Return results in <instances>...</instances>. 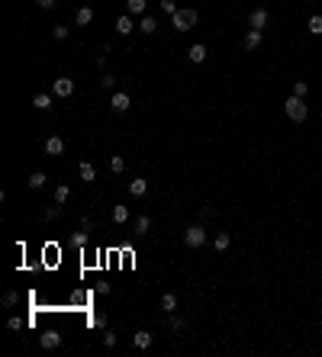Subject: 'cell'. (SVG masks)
<instances>
[{
    "instance_id": "18",
    "label": "cell",
    "mask_w": 322,
    "mask_h": 357,
    "mask_svg": "<svg viewBox=\"0 0 322 357\" xmlns=\"http://www.w3.org/2000/svg\"><path fill=\"white\" fill-rule=\"evenodd\" d=\"M113 222H119V225H126L129 222V206H113Z\"/></svg>"
},
{
    "instance_id": "21",
    "label": "cell",
    "mask_w": 322,
    "mask_h": 357,
    "mask_svg": "<svg viewBox=\"0 0 322 357\" xmlns=\"http://www.w3.org/2000/svg\"><path fill=\"white\" fill-rule=\"evenodd\" d=\"M90 20H94V10H90V7H81L78 17H74V23H78V26H87Z\"/></svg>"
},
{
    "instance_id": "13",
    "label": "cell",
    "mask_w": 322,
    "mask_h": 357,
    "mask_svg": "<svg viewBox=\"0 0 322 357\" xmlns=\"http://www.w3.org/2000/svg\"><path fill=\"white\" fill-rule=\"evenodd\" d=\"M61 151H65V142L58 139V135H52V139H45V155H61Z\"/></svg>"
},
{
    "instance_id": "16",
    "label": "cell",
    "mask_w": 322,
    "mask_h": 357,
    "mask_svg": "<svg viewBox=\"0 0 322 357\" xmlns=\"http://www.w3.org/2000/svg\"><path fill=\"white\" fill-rule=\"evenodd\" d=\"M45 180H49V177H45L42 171H33V174H29V180H26V184H29V190H42V187H45Z\"/></svg>"
},
{
    "instance_id": "7",
    "label": "cell",
    "mask_w": 322,
    "mask_h": 357,
    "mask_svg": "<svg viewBox=\"0 0 322 357\" xmlns=\"http://www.w3.org/2000/svg\"><path fill=\"white\" fill-rule=\"evenodd\" d=\"M248 26L251 29H264L267 26V10H264V7H258V10L248 13Z\"/></svg>"
},
{
    "instance_id": "25",
    "label": "cell",
    "mask_w": 322,
    "mask_h": 357,
    "mask_svg": "<svg viewBox=\"0 0 322 357\" xmlns=\"http://www.w3.org/2000/svg\"><path fill=\"white\" fill-rule=\"evenodd\" d=\"M145 7H148V0H126L129 13H145Z\"/></svg>"
},
{
    "instance_id": "27",
    "label": "cell",
    "mask_w": 322,
    "mask_h": 357,
    "mask_svg": "<svg viewBox=\"0 0 322 357\" xmlns=\"http://www.w3.org/2000/svg\"><path fill=\"white\" fill-rule=\"evenodd\" d=\"M7 328H10V331H23V328H26V322H23L20 315H13V318H7Z\"/></svg>"
},
{
    "instance_id": "5",
    "label": "cell",
    "mask_w": 322,
    "mask_h": 357,
    "mask_svg": "<svg viewBox=\"0 0 322 357\" xmlns=\"http://www.w3.org/2000/svg\"><path fill=\"white\" fill-rule=\"evenodd\" d=\"M129 106H132V100H129L126 90H119V94H113V97H110V110H113V113H126Z\"/></svg>"
},
{
    "instance_id": "37",
    "label": "cell",
    "mask_w": 322,
    "mask_h": 357,
    "mask_svg": "<svg viewBox=\"0 0 322 357\" xmlns=\"http://www.w3.org/2000/svg\"><path fill=\"white\" fill-rule=\"evenodd\" d=\"M100 84H103V87H116V74H103Z\"/></svg>"
},
{
    "instance_id": "33",
    "label": "cell",
    "mask_w": 322,
    "mask_h": 357,
    "mask_svg": "<svg viewBox=\"0 0 322 357\" xmlns=\"http://www.w3.org/2000/svg\"><path fill=\"white\" fill-rule=\"evenodd\" d=\"M161 10H165L168 17H174V13H178V4H174V0H161Z\"/></svg>"
},
{
    "instance_id": "10",
    "label": "cell",
    "mask_w": 322,
    "mask_h": 357,
    "mask_svg": "<svg viewBox=\"0 0 322 357\" xmlns=\"http://www.w3.org/2000/svg\"><path fill=\"white\" fill-rule=\"evenodd\" d=\"M129 193H132V196H145V193H148V180H145V177H132V180H129Z\"/></svg>"
},
{
    "instance_id": "35",
    "label": "cell",
    "mask_w": 322,
    "mask_h": 357,
    "mask_svg": "<svg viewBox=\"0 0 322 357\" xmlns=\"http://www.w3.org/2000/svg\"><path fill=\"white\" fill-rule=\"evenodd\" d=\"M90 325H94V328H100V331H103V328H106V315H103V312H97L94 318H90Z\"/></svg>"
},
{
    "instance_id": "34",
    "label": "cell",
    "mask_w": 322,
    "mask_h": 357,
    "mask_svg": "<svg viewBox=\"0 0 322 357\" xmlns=\"http://www.w3.org/2000/svg\"><path fill=\"white\" fill-rule=\"evenodd\" d=\"M293 94H296V97H306V94H309V84H306V81H296V84H293Z\"/></svg>"
},
{
    "instance_id": "22",
    "label": "cell",
    "mask_w": 322,
    "mask_h": 357,
    "mask_svg": "<svg viewBox=\"0 0 322 357\" xmlns=\"http://www.w3.org/2000/svg\"><path fill=\"white\" fill-rule=\"evenodd\" d=\"M33 106H36V110H52V97L49 94H36L33 97Z\"/></svg>"
},
{
    "instance_id": "30",
    "label": "cell",
    "mask_w": 322,
    "mask_h": 357,
    "mask_svg": "<svg viewBox=\"0 0 322 357\" xmlns=\"http://www.w3.org/2000/svg\"><path fill=\"white\" fill-rule=\"evenodd\" d=\"M103 344H106V347H116V331L103 328Z\"/></svg>"
},
{
    "instance_id": "1",
    "label": "cell",
    "mask_w": 322,
    "mask_h": 357,
    "mask_svg": "<svg viewBox=\"0 0 322 357\" xmlns=\"http://www.w3.org/2000/svg\"><path fill=\"white\" fill-rule=\"evenodd\" d=\"M283 110H287V116L293 119V123H303L306 116H309V106L303 103V97H287V100H283Z\"/></svg>"
},
{
    "instance_id": "3",
    "label": "cell",
    "mask_w": 322,
    "mask_h": 357,
    "mask_svg": "<svg viewBox=\"0 0 322 357\" xmlns=\"http://www.w3.org/2000/svg\"><path fill=\"white\" fill-rule=\"evenodd\" d=\"M184 245L187 248H203L206 245V229L203 225H190V229L184 232Z\"/></svg>"
},
{
    "instance_id": "9",
    "label": "cell",
    "mask_w": 322,
    "mask_h": 357,
    "mask_svg": "<svg viewBox=\"0 0 322 357\" xmlns=\"http://www.w3.org/2000/svg\"><path fill=\"white\" fill-rule=\"evenodd\" d=\"M135 26H139V23H132V17H129V13H122V17L116 20V33H119V36H129Z\"/></svg>"
},
{
    "instance_id": "38",
    "label": "cell",
    "mask_w": 322,
    "mask_h": 357,
    "mask_svg": "<svg viewBox=\"0 0 322 357\" xmlns=\"http://www.w3.org/2000/svg\"><path fill=\"white\" fill-rule=\"evenodd\" d=\"M36 4H39V7H42V10H52V7H55V4H58V0H36Z\"/></svg>"
},
{
    "instance_id": "8",
    "label": "cell",
    "mask_w": 322,
    "mask_h": 357,
    "mask_svg": "<svg viewBox=\"0 0 322 357\" xmlns=\"http://www.w3.org/2000/svg\"><path fill=\"white\" fill-rule=\"evenodd\" d=\"M78 177L84 180V184H94V180H97L94 164H90V161H81V164H78Z\"/></svg>"
},
{
    "instance_id": "29",
    "label": "cell",
    "mask_w": 322,
    "mask_h": 357,
    "mask_svg": "<svg viewBox=\"0 0 322 357\" xmlns=\"http://www.w3.org/2000/svg\"><path fill=\"white\" fill-rule=\"evenodd\" d=\"M0 302H4V309H10V306H17V302H20V296L17 293H4V299H0Z\"/></svg>"
},
{
    "instance_id": "28",
    "label": "cell",
    "mask_w": 322,
    "mask_h": 357,
    "mask_svg": "<svg viewBox=\"0 0 322 357\" xmlns=\"http://www.w3.org/2000/svg\"><path fill=\"white\" fill-rule=\"evenodd\" d=\"M58 216H61V203H58V206H49V209L42 212V219H45V222H52V219H58Z\"/></svg>"
},
{
    "instance_id": "32",
    "label": "cell",
    "mask_w": 322,
    "mask_h": 357,
    "mask_svg": "<svg viewBox=\"0 0 322 357\" xmlns=\"http://www.w3.org/2000/svg\"><path fill=\"white\" fill-rule=\"evenodd\" d=\"M71 245H74V248H84V245H87V232H78V235H71Z\"/></svg>"
},
{
    "instance_id": "31",
    "label": "cell",
    "mask_w": 322,
    "mask_h": 357,
    "mask_svg": "<svg viewBox=\"0 0 322 357\" xmlns=\"http://www.w3.org/2000/svg\"><path fill=\"white\" fill-rule=\"evenodd\" d=\"M52 36H55L58 42H61V39H68V26H65V23H58V26L52 29Z\"/></svg>"
},
{
    "instance_id": "4",
    "label": "cell",
    "mask_w": 322,
    "mask_h": 357,
    "mask_svg": "<svg viewBox=\"0 0 322 357\" xmlns=\"http://www.w3.org/2000/svg\"><path fill=\"white\" fill-rule=\"evenodd\" d=\"M52 94L61 97V100H68V97L74 94V81H71V78H55V84H52Z\"/></svg>"
},
{
    "instance_id": "14",
    "label": "cell",
    "mask_w": 322,
    "mask_h": 357,
    "mask_svg": "<svg viewBox=\"0 0 322 357\" xmlns=\"http://www.w3.org/2000/svg\"><path fill=\"white\" fill-rule=\"evenodd\" d=\"M139 29H142L145 36H155V33H158V20H155V17H148V13H145V17L139 20Z\"/></svg>"
},
{
    "instance_id": "6",
    "label": "cell",
    "mask_w": 322,
    "mask_h": 357,
    "mask_svg": "<svg viewBox=\"0 0 322 357\" xmlns=\"http://www.w3.org/2000/svg\"><path fill=\"white\" fill-rule=\"evenodd\" d=\"M39 344L45 347V351H55V347L61 344V335H58L55 328H49V331H42V335H39Z\"/></svg>"
},
{
    "instance_id": "15",
    "label": "cell",
    "mask_w": 322,
    "mask_h": 357,
    "mask_svg": "<svg viewBox=\"0 0 322 357\" xmlns=\"http://www.w3.org/2000/svg\"><path fill=\"white\" fill-rule=\"evenodd\" d=\"M174 309H178V296H174V293H165V296H161V312L174 315Z\"/></svg>"
},
{
    "instance_id": "11",
    "label": "cell",
    "mask_w": 322,
    "mask_h": 357,
    "mask_svg": "<svg viewBox=\"0 0 322 357\" xmlns=\"http://www.w3.org/2000/svg\"><path fill=\"white\" fill-rule=\"evenodd\" d=\"M132 232H135V238H145V235L151 232V219L148 216H139V219H135V225H132Z\"/></svg>"
},
{
    "instance_id": "23",
    "label": "cell",
    "mask_w": 322,
    "mask_h": 357,
    "mask_svg": "<svg viewBox=\"0 0 322 357\" xmlns=\"http://www.w3.org/2000/svg\"><path fill=\"white\" fill-rule=\"evenodd\" d=\"M110 171H113V174H122V171H126V158H122V155H113V158H110Z\"/></svg>"
},
{
    "instance_id": "17",
    "label": "cell",
    "mask_w": 322,
    "mask_h": 357,
    "mask_svg": "<svg viewBox=\"0 0 322 357\" xmlns=\"http://www.w3.org/2000/svg\"><path fill=\"white\" fill-rule=\"evenodd\" d=\"M261 45V29H248V36H245V49H258Z\"/></svg>"
},
{
    "instance_id": "2",
    "label": "cell",
    "mask_w": 322,
    "mask_h": 357,
    "mask_svg": "<svg viewBox=\"0 0 322 357\" xmlns=\"http://www.w3.org/2000/svg\"><path fill=\"white\" fill-rule=\"evenodd\" d=\"M197 17H200L197 10H178V13L171 17V26L178 29V33H190V29L197 26Z\"/></svg>"
},
{
    "instance_id": "19",
    "label": "cell",
    "mask_w": 322,
    "mask_h": 357,
    "mask_svg": "<svg viewBox=\"0 0 322 357\" xmlns=\"http://www.w3.org/2000/svg\"><path fill=\"white\" fill-rule=\"evenodd\" d=\"M132 344L139 347V351H145V347H151V335L148 331H135V338H132Z\"/></svg>"
},
{
    "instance_id": "24",
    "label": "cell",
    "mask_w": 322,
    "mask_h": 357,
    "mask_svg": "<svg viewBox=\"0 0 322 357\" xmlns=\"http://www.w3.org/2000/svg\"><path fill=\"white\" fill-rule=\"evenodd\" d=\"M306 29H309L312 36H322V17L316 13V17H309V23H306Z\"/></svg>"
},
{
    "instance_id": "20",
    "label": "cell",
    "mask_w": 322,
    "mask_h": 357,
    "mask_svg": "<svg viewBox=\"0 0 322 357\" xmlns=\"http://www.w3.org/2000/svg\"><path fill=\"white\" fill-rule=\"evenodd\" d=\"M229 241H232V235L229 232H216V238H213V245H216V251H226Z\"/></svg>"
},
{
    "instance_id": "36",
    "label": "cell",
    "mask_w": 322,
    "mask_h": 357,
    "mask_svg": "<svg viewBox=\"0 0 322 357\" xmlns=\"http://www.w3.org/2000/svg\"><path fill=\"white\" fill-rule=\"evenodd\" d=\"M168 328H171V331H184V322L174 315V318H168Z\"/></svg>"
},
{
    "instance_id": "26",
    "label": "cell",
    "mask_w": 322,
    "mask_h": 357,
    "mask_svg": "<svg viewBox=\"0 0 322 357\" xmlns=\"http://www.w3.org/2000/svg\"><path fill=\"white\" fill-rule=\"evenodd\" d=\"M55 203H68V196H71V187H55Z\"/></svg>"
},
{
    "instance_id": "12",
    "label": "cell",
    "mask_w": 322,
    "mask_h": 357,
    "mask_svg": "<svg viewBox=\"0 0 322 357\" xmlns=\"http://www.w3.org/2000/svg\"><path fill=\"white\" fill-rule=\"evenodd\" d=\"M206 55H210V52H206V45H190V52H187V58H190L194 65H203Z\"/></svg>"
}]
</instances>
